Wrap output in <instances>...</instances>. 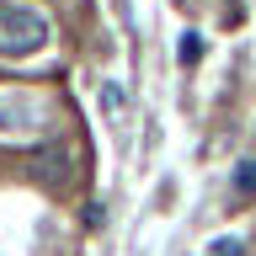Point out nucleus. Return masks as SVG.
I'll list each match as a JSON object with an SVG mask.
<instances>
[{"label":"nucleus","instance_id":"39448f33","mask_svg":"<svg viewBox=\"0 0 256 256\" xmlns=\"http://www.w3.org/2000/svg\"><path fill=\"white\" fill-rule=\"evenodd\" d=\"M198 59H203V38L187 32V38H182V64H198Z\"/></svg>","mask_w":256,"mask_h":256},{"label":"nucleus","instance_id":"f03ea898","mask_svg":"<svg viewBox=\"0 0 256 256\" xmlns=\"http://www.w3.org/2000/svg\"><path fill=\"white\" fill-rule=\"evenodd\" d=\"M43 128V107L27 91H0V134L6 139H32Z\"/></svg>","mask_w":256,"mask_h":256},{"label":"nucleus","instance_id":"f257e3e1","mask_svg":"<svg viewBox=\"0 0 256 256\" xmlns=\"http://www.w3.org/2000/svg\"><path fill=\"white\" fill-rule=\"evenodd\" d=\"M48 38H54L48 11L22 6V0H6V6H0V54H6V59H32V54H43Z\"/></svg>","mask_w":256,"mask_h":256},{"label":"nucleus","instance_id":"423d86ee","mask_svg":"<svg viewBox=\"0 0 256 256\" xmlns=\"http://www.w3.org/2000/svg\"><path fill=\"white\" fill-rule=\"evenodd\" d=\"M208 256H240V240H235V235L214 240V246H208Z\"/></svg>","mask_w":256,"mask_h":256},{"label":"nucleus","instance_id":"7ed1b4c3","mask_svg":"<svg viewBox=\"0 0 256 256\" xmlns=\"http://www.w3.org/2000/svg\"><path fill=\"white\" fill-rule=\"evenodd\" d=\"M102 107H107V118H112V128H118V134H123V123H128V102H123V91H118V86H102Z\"/></svg>","mask_w":256,"mask_h":256},{"label":"nucleus","instance_id":"20e7f679","mask_svg":"<svg viewBox=\"0 0 256 256\" xmlns=\"http://www.w3.org/2000/svg\"><path fill=\"white\" fill-rule=\"evenodd\" d=\"M235 192L240 198H256V160H246V166L235 171Z\"/></svg>","mask_w":256,"mask_h":256}]
</instances>
